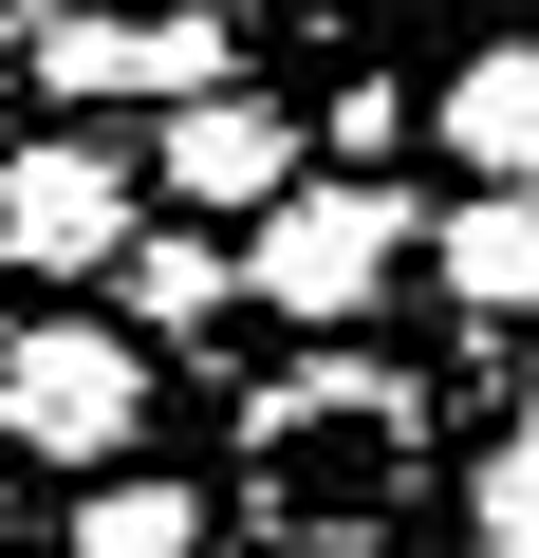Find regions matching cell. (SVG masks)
<instances>
[{"label": "cell", "instance_id": "52a82bcc", "mask_svg": "<svg viewBox=\"0 0 539 558\" xmlns=\"http://www.w3.org/2000/svg\"><path fill=\"white\" fill-rule=\"evenodd\" d=\"M446 299H465V317H539V186L446 205Z\"/></svg>", "mask_w": 539, "mask_h": 558}, {"label": "cell", "instance_id": "277c9868", "mask_svg": "<svg viewBox=\"0 0 539 558\" xmlns=\"http://www.w3.org/2000/svg\"><path fill=\"white\" fill-rule=\"evenodd\" d=\"M57 94H223L242 75V38L205 20V0H94V20H38L20 38Z\"/></svg>", "mask_w": 539, "mask_h": 558}, {"label": "cell", "instance_id": "3957f363", "mask_svg": "<svg viewBox=\"0 0 539 558\" xmlns=\"http://www.w3.org/2000/svg\"><path fill=\"white\" fill-rule=\"evenodd\" d=\"M242 223H260V260H242V279H260L280 317H372V299H391V242H409V205H391V186H317V168H298L280 205H242Z\"/></svg>", "mask_w": 539, "mask_h": 558}, {"label": "cell", "instance_id": "8fae6325", "mask_svg": "<svg viewBox=\"0 0 539 558\" xmlns=\"http://www.w3.org/2000/svg\"><path fill=\"white\" fill-rule=\"evenodd\" d=\"M483 558H539V447L483 465Z\"/></svg>", "mask_w": 539, "mask_h": 558}, {"label": "cell", "instance_id": "7c38bea8", "mask_svg": "<svg viewBox=\"0 0 539 558\" xmlns=\"http://www.w3.org/2000/svg\"><path fill=\"white\" fill-rule=\"evenodd\" d=\"M520 447H539V373H520Z\"/></svg>", "mask_w": 539, "mask_h": 558}, {"label": "cell", "instance_id": "8992f818", "mask_svg": "<svg viewBox=\"0 0 539 558\" xmlns=\"http://www.w3.org/2000/svg\"><path fill=\"white\" fill-rule=\"evenodd\" d=\"M168 186H186V205H280V186H298V131L260 112L242 75H223V94H168Z\"/></svg>", "mask_w": 539, "mask_h": 558}, {"label": "cell", "instance_id": "7a4b0ae2", "mask_svg": "<svg viewBox=\"0 0 539 558\" xmlns=\"http://www.w3.org/2000/svg\"><path fill=\"white\" fill-rule=\"evenodd\" d=\"M0 428H20L38 465H112L149 428V354L112 317H20V336H0Z\"/></svg>", "mask_w": 539, "mask_h": 558}, {"label": "cell", "instance_id": "30bf717a", "mask_svg": "<svg viewBox=\"0 0 539 558\" xmlns=\"http://www.w3.org/2000/svg\"><path fill=\"white\" fill-rule=\"evenodd\" d=\"M75 558H205V502L186 484H94L75 502Z\"/></svg>", "mask_w": 539, "mask_h": 558}, {"label": "cell", "instance_id": "9c48e42d", "mask_svg": "<svg viewBox=\"0 0 539 558\" xmlns=\"http://www.w3.org/2000/svg\"><path fill=\"white\" fill-rule=\"evenodd\" d=\"M112 279H131V317H149V336L223 317V242H186V223H131V242H112Z\"/></svg>", "mask_w": 539, "mask_h": 558}, {"label": "cell", "instance_id": "6da1fadb", "mask_svg": "<svg viewBox=\"0 0 539 558\" xmlns=\"http://www.w3.org/2000/svg\"><path fill=\"white\" fill-rule=\"evenodd\" d=\"M409 373H372V354H317V373H260L242 391V502H260V539H298V558H335V539H372L391 502H409Z\"/></svg>", "mask_w": 539, "mask_h": 558}, {"label": "cell", "instance_id": "5b68a950", "mask_svg": "<svg viewBox=\"0 0 539 558\" xmlns=\"http://www.w3.org/2000/svg\"><path fill=\"white\" fill-rule=\"evenodd\" d=\"M112 242H131V168H112V149H0V260L94 279Z\"/></svg>", "mask_w": 539, "mask_h": 558}, {"label": "cell", "instance_id": "ba28073f", "mask_svg": "<svg viewBox=\"0 0 539 558\" xmlns=\"http://www.w3.org/2000/svg\"><path fill=\"white\" fill-rule=\"evenodd\" d=\"M446 149H465L483 186H539V57H520V38L446 75Z\"/></svg>", "mask_w": 539, "mask_h": 558}]
</instances>
